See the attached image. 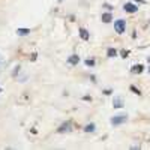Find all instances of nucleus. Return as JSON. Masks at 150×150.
Returning a JSON list of instances; mask_svg holds the SVG:
<instances>
[{
	"mask_svg": "<svg viewBox=\"0 0 150 150\" xmlns=\"http://www.w3.org/2000/svg\"><path fill=\"white\" fill-rule=\"evenodd\" d=\"M72 129H74V122L72 120H66L57 128V134H66V132H71Z\"/></svg>",
	"mask_w": 150,
	"mask_h": 150,
	"instance_id": "1",
	"label": "nucleus"
},
{
	"mask_svg": "<svg viewBox=\"0 0 150 150\" xmlns=\"http://www.w3.org/2000/svg\"><path fill=\"white\" fill-rule=\"evenodd\" d=\"M114 32H116L117 35H123L125 32H126V21L122 20V18L116 20V21H114Z\"/></svg>",
	"mask_w": 150,
	"mask_h": 150,
	"instance_id": "2",
	"label": "nucleus"
},
{
	"mask_svg": "<svg viewBox=\"0 0 150 150\" xmlns=\"http://www.w3.org/2000/svg\"><path fill=\"white\" fill-rule=\"evenodd\" d=\"M126 122H128V114H119V116L111 117V120H110L112 126H120V125L126 123Z\"/></svg>",
	"mask_w": 150,
	"mask_h": 150,
	"instance_id": "3",
	"label": "nucleus"
},
{
	"mask_svg": "<svg viewBox=\"0 0 150 150\" xmlns=\"http://www.w3.org/2000/svg\"><path fill=\"white\" fill-rule=\"evenodd\" d=\"M138 6H137L135 3H132V2H128V3H125L123 5V11L126 12V14H135V12H138Z\"/></svg>",
	"mask_w": 150,
	"mask_h": 150,
	"instance_id": "4",
	"label": "nucleus"
},
{
	"mask_svg": "<svg viewBox=\"0 0 150 150\" xmlns=\"http://www.w3.org/2000/svg\"><path fill=\"white\" fill-rule=\"evenodd\" d=\"M78 35H80V38H81L83 41H90V33H89V30H87V29L80 27L78 29Z\"/></svg>",
	"mask_w": 150,
	"mask_h": 150,
	"instance_id": "5",
	"label": "nucleus"
},
{
	"mask_svg": "<svg viewBox=\"0 0 150 150\" xmlns=\"http://www.w3.org/2000/svg\"><path fill=\"white\" fill-rule=\"evenodd\" d=\"M112 107L114 108H123L125 107V101L122 96H114V99H112Z\"/></svg>",
	"mask_w": 150,
	"mask_h": 150,
	"instance_id": "6",
	"label": "nucleus"
},
{
	"mask_svg": "<svg viewBox=\"0 0 150 150\" xmlns=\"http://www.w3.org/2000/svg\"><path fill=\"white\" fill-rule=\"evenodd\" d=\"M68 63H69L71 66H77V65L80 63V56H78V54L69 56V57H68Z\"/></svg>",
	"mask_w": 150,
	"mask_h": 150,
	"instance_id": "7",
	"label": "nucleus"
},
{
	"mask_svg": "<svg viewBox=\"0 0 150 150\" xmlns=\"http://www.w3.org/2000/svg\"><path fill=\"white\" fill-rule=\"evenodd\" d=\"M101 20H102L104 23H111V21H112V14H111V12H102Z\"/></svg>",
	"mask_w": 150,
	"mask_h": 150,
	"instance_id": "8",
	"label": "nucleus"
},
{
	"mask_svg": "<svg viewBox=\"0 0 150 150\" xmlns=\"http://www.w3.org/2000/svg\"><path fill=\"white\" fill-rule=\"evenodd\" d=\"M144 71V66L141 65V63H138V65H134L132 68H131V72L132 74H141Z\"/></svg>",
	"mask_w": 150,
	"mask_h": 150,
	"instance_id": "9",
	"label": "nucleus"
},
{
	"mask_svg": "<svg viewBox=\"0 0 150 150\" xmlns=\"http://www.w3.org/2000/svg\"><path fill=\"white\" fill-rule=\"evenodd\" d=\"M117 54H119V51H117L116 48H108V50H107V57H110V59L117 57Z\"/></svg>",
	"mask_w": 150,
	"mask_h": 150,
	"instance_id": "10",
	"label": "nucleus"
},
{
	"mask_svg": "<svg viewBox=\"0 0 150 150\" xmlns=\"http://www.w3.org/2000/svg\"><path fill=\"white\" fill-rule=\"evenodd\" d=\"M83 131H84V132H95V131H96V125H95V123H89V125H86Z\"/></svg>",
	"mask_w": 150,
	"mask_h": 150,
	"instance_id": "11",
	"label": "nucleus"
},
{
	"mask_svg": "<svg viewBox=\"0 0 150 150\" xmlns=\"http://www.w3.org/2000/svg\"><path fill=\"white\" fill-rule=\"evenodd\" d=\"M29 33H30V29H23V27L17 29V35L18 36H27Z\"/></svg>",
	"mask_w": 150,
	"mask_h": 150,
	"instance_id": "12",
	"label": "nucleus"
},
{
	"mask_svg": "<svg viewBox=\"0 0 150 150\" xmlns=\"http://www.w3.org/2000/svg\"><path fill=\"white\" fill-rule=\"evenodd\" d=\"M84 65H86V66H90V68H93V66L96 65V62H95V59H87V60L84 62Z\"/></svg>",
	"mask_w": 150,
	"mask_h": 150,
	"instance_id": "13",
	"label": "nucleus"
},
{
	"mask_svg": "<svg viewBox=\"0 0 150 150\" xmlns=\"http://www.w3.org/2000/svg\"><path fill=\"white\" fill-rule=\"evenodd\" d=\"M129 54H131V51H129V50H122V51H120V56H122L123 59H126Z\"/></svg>",
	"mask_w": 150,
	"mask_h": 150,
	"instance_id": "14",
	"label": "nucleus"
},
{
	"mask_svg": "<svg viewBox=\"0 0 150 150\" xmlns=\"http://www.w3.org/2000/svg\"><path fill=\"white\" fill-rule=\"evenodd\" d=\"M129 89H131V90H132V92H134L135 95H138V96L141 95V90H140V89H137V87H135V86H131V87H129Z\"/></svg>",
	"mask_w": 150,
	"mask_h": 150,
	"instance_id": "15",
	"label": "nucleus"
},
{
	"mask_svg": "<svg viewBox=\"0 0 150 150\" xmlns=\"http://www.w3.org/2000/svg\"><path fill=\"white\" fill-rule=\"evenodd\" d=\"M20 71H21V66H20V65H18V66H15L14 72H12V77H17V75L20 74Z\"/></svg>",
	"mask_w": 150,
	"mask_h": 150,
	"instance_id": "16",
	"label": "nucleus"
},
{
	"mask_svg": "<svg viewBox=\"0 0 150 150\" xmlns=\"http://www.w3.org/2000/svg\"><path fill=\"white\" fill-rule=\"evenodd\" d=\"M102 8H105V9H107L108 12H111L112 9H114V8H112L111 5H108V3H104V5H102Z\"/></svg>",
	"mask_w": 150,
	"mask_h": 150,
	"instance_id": "17",
	"label": "nucleus"
},
{
	"mask_svg": "<svg viewBox=\"0 0 150 150\" xmlns=\"http://www.w3.org/2000/svg\"><path fill=\"white\" fill-rule=\"evenodd\" d=\"M102 93H104V95H107V96H108V95H111V93H112V90H111V89H105V90H104V92H102Z\"/></svg>",
	"mask_w": 150,
	"mask_h": 150,
	"instance_id": "18",
	"label": "nucleus"
},
{
	"mask_svg": "<svg viewBox=\"0 0 150 150\" xmlns=\"http://www.w3.org/2000/svg\"><path fill=\"white\" fill-rule=\"evenodd\" d=\"M134 2H137V3H141V5H147L146 0H134Z\"/></svg>",
	"mask_w": 150,
	"mask_h": 150,
	"instance_id": "19",
	"label": "nucleus"
},
{
	"mask_svg": "<svg viewBox=\"0 0 150 150\" xmlns=\"http://www.w3.org/2000/svg\"><path fill=\"white\" fill-rule=\"evenodd\" d=\"M36 59H38V53H33V54H32V62H35Z\"/></svg>",
	"mask_w": 150,
	"mask_h": 150,
	"instance_id": "20",
	"label": "nucleus"
},
{
	"mask_svg": "<svg viewBox=\"0 0 150 150\" xmlns=\"http://www.w3.org/2000/svg\"><path fill=\"white\" fill-rule=\"evenodd\" d=\"M83 101H92V96H83Z\"/></svg>",
	"mask_w": 150,
	"mask_h": 150,
	"instance_id": "21",
	"label": "nucleus"
},
{
	"mask_svg": "<svg viewBox=\"0 0 150 150\" xmlns=\"http://www.w3.org/2000/svg\"><path fill=\"white\" fill-rule=\"evenodd\" d=\"M0 71H2V57H0Z\"/></svg>",
	"mask_w": 150,
	"mask_h": 150,
	"instance_id": "22",
	"label": "nucleus"
},
{
	"mask_svg": "<svg viewBox=\"0 0 150 150\" xmlns=\"http://www.w3.org/2000/svg\"><path fill=\"white\" fill-rule=\"evenodd\" d=\"M147 62H149V65H150V57H147Z\"/></svg>",
	"mask_w": 150,
	"mask_h": 150,
	"instance_id": "23",
	"label": "nucleus"
},
{
	"mask_svg": "<svg viewBox=\"0 0 150 150\" xmlns=\"http://www.w3.org/2000/svg\"><path fill=\"white\" fill-rule=\"evenodd\" d=\"M0 93H2V87H0Z\"/></svg>",
	"mask_w": 150,
	"mask_h": 150,
	"instance_id": "24",
	"label": "nucleus"
},
{
	"mask_svg": "<svg viewBox=\"0 0 150 150\" xmlns=\"http://www.w3.org/2000/svg\"><path fill=\"white\" fill-rule=\"evenodd\" d=\"M149 74H150V66H149Z\"/></svg>",
	"mask_w": 150,
	"mask_h": 150,
	"instance_id": "25",
	"label": "nucleus"
},
{
	"mask_svg": "<svg viewBox=\"0 0 150 150\" xmlns=\"http://www.w3.org/2000/svg\"><path fill=\"white\" fill-rule=\"evenodd\" d=\"M59 2H63V0H59Z\"/></svg>",
	"mask_w": 150,
	"mask_h": 150,
	"instance_id": "26",
	"label": "nucleus"
}]
</instances>
